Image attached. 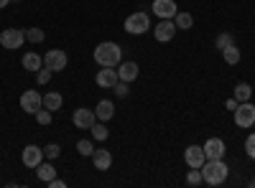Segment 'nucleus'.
Returning a JSON list of instances; mask_svg holds the SVG:
<instances>
[{
    "mask_svg": "<svg viewBox=\"0 0 255 188\" xmlns=\"http://www.w3.org/2000/svg\"><path fill=\"white\" fill-rule=\"evenodd\" d=\"M95 61L100 66H118L123 61V49L115 41H102L95 46Z\"/></svg>",
    "mask_w": 255,
    "mask_h": 188,
    "instance_id": "obj_1",
    "label": "nucleus"
},
{
    "mask_svg": "<svg viewBox=\"0 0 255 188\" xmlns=\"http://www.w3.org/2000/svg\"><path fill=\"white\" fill-rule=\"evenodd\" d=\"M230 176V168L225 160H204L202 165V178L207 186H222Z\"/></svg>",
    "mask_w": 255,
    "mask_h": 188,
    "instance_id": "obj_2",
    "label": "nucleus"
},
{
    "mask_svg": "<svg viewBox=\"0 0 255 188\" xmlns=\"http://www.w3.org/2000/svg\"><path fill=\"white\" fill-rule=\"evenodd\" d=\"M123 26H125V31L130 36H143V33H148V28H151V18H148V13L138 10V13L128 15Z\"/></svg>",
    "mask_w": 255,
    "mask_h": 188,
    "instance_id": "obj_3",
    "label": "nucleus"
},
{
    "mask_svg": "<svg viewBox=\"0 0 255 188\" xmlns=\"http://www.w3.org/2000/svg\"><path fill=\"white\" fill-rule=\"evenodd\" d=\"M235 115V125L243 130H250L253 125H255V104L253 102H240L238 104V110L232 112Z\"/></svg>",
    "mask_w": 255,
    "mask_h": 188,
    "instance_id": "obj_4",
    "label": "nucleus"
},
{
    "mask_svg": "<svg viewBox=\"0 0 255 188\" xmlns=\"http://www.w3.org/2000/svg\"><path fill=\"white\" fill-rule=\"evenodd\" d=\"M23 41H26V33L20 28H5L3 33H0V46H3L5 51L20 49V46H23Z\"/></svg>",
    "mask_w": 255,
    "mask_h": 188,
    "instance_id": "obj_5",
    "label": "nucleus"
},
{
    "mask_svg": "<svg viewBox=\"0 0 255 188\" xmlns=\"http://www.w3.org/2000/svg\"><path fill=\"white\" fill-rule=\"evenodd\" d=\"M41 107H44V94L36 92V89H28L20 94V110H23L26 115H36Z\"/></svg>",
    "mask_w": 255,
    "mask_h": 188,
    "instance_id": "obj_6",
    "label": "nucleus"
},
{
    "mask_svg": "<svg viewBox=\"0 0 255 188\" xmlns=\"http://www.w3.org/2000/svg\"><path fill=\"white\" fill-rule=\"evenodd\" d=\"M67 64H69V56H67V51H61V49H51L44 56V66L51 69V71H64Z\"/></svg>",
    "mask_w": 255,
    "mask_h": 188,
    "instance_id": "obj_7",
    "label": "nucleus"
},
{
    "mask_svg": "<svg viewBox=\"0 0 255 188\" xmlns=\"http://www.w3.org/2000/svg\"><path fill=\"white\" fill-rule=\"evenodd\" d=\"M176 31H179V28H176V23H174L171 18H161V23L153 28V36H156L158 44H168V41L176 36Z\"/></svg>",
    "mask_w": 255,
    "mask_h": 188,
    "instance_id": "obj_8",
    "label": "nucleus"
},
{
    "mask_svg": "<svg viewBox=\"0 0 255 188\" xmlns=\"http://www.w3.org/2000/svg\"><path fill=\"white\" fill-rule=\"evenodd\" d=\"M204 155H207V160H222L225 158V153H227V148H225V140L222 137H209L204 145Z\"/></svg>",
    "mask_w": 255,
    "mask_h": 188,
    "instance_id": "obj_9",
    "label": "nucleus"
},
{
    "mask_svg": "<svg viewBox=\"0 0 255 188\" xmlns=\"http://www.w3.org/2000/svg\"><path fill=\"white\" fill-rule=\"evenodd\" d=\"M72 122H74V127H77V130H90L92 125L97 122L95 110H87V107H79V110H74Z\"/></svg>",
    "mask_w": 255,
    "mask_h": 188,
    "instance_id": "obj_10",
    "label": "nucleus"
},
{
    "mask_svg": "<svg viewBox=\"0 0 255 188\" xmlns=\"http://www.w3.org/2000/svg\"><path fill=\"white\" fill-rule=\"evenodd\" d=\"M44 148H38V145H26L23 153H20V160H23L26 168H36L38 163H44Z\"/></svg>",
    "mask_w": 255,
    "mask_h": 188,
    "instance_id": "obj_11",
    "label": "nucleus"
},
{
    "mask_svg": "<svg viewBox=\"0 0 255 188\" xmlns=\"http://www.w3.org/2000/svg\"><path fill=\"white\" fill-rule=\"evenodd\" d=\"M95 81H97V87H102V89H113L118 81H120V79H118V69H115V66H102V69L97 71Z\"/></svg>",
    "mask_w": 255,
    "mask_h": 188,
    "instance_id": "obj_12",
    "label": "nucleus"
},
{
    "mask_svg": "<svg viewBox=\"0 0 255 188\" xmlns=\"http://www.w3.org/2000/svg\"><path fill=\"white\" fill-rule=\"evenodd\" d=\"M184 160H186L189 168H202L204 160H207L204 148H202V145H189V148L184 150Z\"/></svg>",
    "mask_w": 255,
    "mask_h": 188,
    "instance_id": "obj_13",
    "label": "nucleus"
},
{
    "mask_svg": "<svg viewBox=\"0 0 255 188\" xmlns=\"http://www.w3.org/2000/svg\"><path fill=\"white\" fill-rule=\"evenodd\" d=\"M138 74H140V66L135 64V61H120L118 64V79L120 81H128V84H130V81L138 79Z\"/></svg>",
    "mask_w": 255,
    "mask_h": 188,
    "instance_id": "obj_14",
    "label": "nucleus"
},
{
    "mask_svg": "<svg viewBox=\"0 0 255 188\" xmlns=\"http://www.w3.org/2000/svg\"><path fill=\"white\" fill-rule=\"evenodd\" d=\"M153 13L158 15V18H171L174 20V15L179 13V5L174 3V0H153Z\"/></svg>",
    "mask_w": 255,
    "mask_h": 188,
    "instance_id": "obj_15",
    "label": "nucleus"
},
{
    "mask_svg": "<svg viewBox=\"0 0 255 188\" xmlns=\"http://www.w3.org/2000/svg\"><path fill=\"white\" fill-rule=\"evenodd\" d=\"M95 117H97L100 122H110V120L115 117V104H113L110 99H100L97 107H95Z\"/></svg>",
    "mask_w": 255,
    "mask_h": 188,
    "instance_id": "obj_16",
    "label": "nucleus"
},
{
    "mask_svg": "<svg viewBox=\"0 0 255 188\" xmlns=\"http://www.w3.org/2000/svg\"><path fill=\"white\" fill-rule=\"evenodd\" d=\"M92 163L97 171H110L113 168V153L110 150H95L92 153Z\"/></svg>",
    "mask_w": 255,
    "mask_h": 188,
    "instance_id": "obj_17",
    "label": "nucleus"
},
{
    "mask_svg": "<svg viewBox=\"0 0 255 188\" xmlns=\"http://www.w3.org/2000/svg\"><path fill=\"white\" fill-rule=\"evenodd\" d=\"M20 66H23L26 71H38L41 66H44V56H38V54H33V51H28L23 59H20Z\"/></svg>",
    "mask_w": 255,
    "mask_h": 188,
    "instance_id": "obj_18",
    "label": "nucleus"
},
{
    "mask_svg": "<svg viewBox=\"0 0 255 188\" xmlns=\"http://www.w3.org/2000/svg\"><path fill=\"white\" fill-rule=\"evenodd\" d=\"M174 23H176L179 31H189V28H194V15L186 13V10H179V13L174 15Z\"/></svg>",
    "mask_w": 255,
    "mask_h": 188,
    "instance_id": "obj_19",
    "label": "nucleus"
},
{
    "mask_svg": "<svg viewBox=\"0 0 255 188\" xmlns=\"http://www.w3.org/2000/svg\"><path fill=\"white\" fill-rule=\"evenodd\" d=\"M222 59H225V64H230V66H235V64H240V59H243V54H240V49H238L235 44H230L227 49H222Z\"/></svg>",
    "mask_w": 255,
    "mask_h": 188,
    "instance_id": "obj_20",
    "label": "nucleus"
},
{
    "mask_svg": "<svg viewBox=\"0 0 255 188\" xmlns=\"http://www.w3.org/2000/svg\"><path fill=\"white\" fill-rule=\"evenodd\" d=\"M36 176H38V181L49 183L51 178H56V168H54L51 163H38V165H36Z\"/></svg>",
    "mask_w": 255,
    "mask_h": 188,
    "instance_id": "obj_21",
    "label": "nucleus"
},
{
    "mask_svg": "<svg viewBox=\"0 0 255 188\" xmlns=\"http://www.w3.org/2000/svg\"><path fill=\"white\" fill-rule=\"evenodd\" d=\"M44 107L51 110V112L61 110V94H59V92H46V94H44Z\"/></svg>",
    "mask_w": 255,
    "mask_h": 188,
    "instance_id": "obj_22",
    "label": "nucleus"
},
{
    "mask_svg": "<svg viewBox=\"0 0 255 188\" xmlns=\"http://www.w3.org/2000/svg\"><path fill=\"white\" fill-rule=\"evenodd\" d=\"M90 132H92V137H95V140H100V142H102V140H108V135H110L108 122H100V120H97V122L92 125V127H90Z\"/></svg>",
    "mask_w": 255,
    "mask_h": 188,
    "instance_id": "obj_23",
    "label": "nucleus"
},
{
    "mask_svg": "<svg viewBox=\"0 0 255 188\" xmlns=\"http://www.w3.org/2000/svg\"><path fill=\"white\" fill-rule=\"evenodd\" d=\"M232 97H235L238 102H250V97H253V89H250V84H248V81H240V84L235 87V94H232Z\"/></svg>",
    "mask_w": 255,
    "mask_h": 188,
    "instance_id": "obj_24",
    "label": "nucleus"
},
{
    "mask_svg": "<svg viewBox=\"0 0 255 188\" xmlns=\"http://www.w3.org/2000/svg\"><path fill=\"white\" fill-rule=\"evenodd\" d=\"M51 115H54L51 110H46V107H41V110H38V112H36L33 117H36V122L41 125V127H49V125H51V120H54Z\"/></svg>",
    "mask_w": 255,
    "mask_h": 188,
    "instance_id": "obj_25",
    "label": "nucleus"
},
{
    "mask_svg": "<svg viewBox=\"0 0 255 188\" xmlns=\"http://www.w3.org/2000/svg\"><path fill=\"white\" fill-rule=\"evenodd\" d=\"M23 33H26V41H31V44H41V41L46 38L44 28H26Z\"/></svg>",
    "mask_w": 255,
    "mask_h": 188,
    "instance_id": "obj_26",
    "label": "nucleus"
},
{
    "mask_svg": "<svg viewBox=\"0 0 255 188\" xmlns=\"http://www.w3.org/2000/svg\"><path fill=\"white\" fill-rule=\"evenodd\" d=\"M186 183H189V186H202V183H204V178H202V168H189V173H186Z\"/></svg>",
    "mask_w": 255,
    "mask_h": 188,
    "instance_id": "obj_27",
    "label": "nucleus"
},
{
    "mask_svg": "<svg viewBox=\"0 0 255 188\" xmlns=\"http://www.w3.org/2000/svg\"><path fill=\"white\" fill-rule=\"evenodd\" d=\"M51 76H54V71H51V69H46V66H41V69L36 71V81H38L41 87H44V84H49V81H51Z\"/></svg>",
    "mask_w": 255,
    "mask_h": 188,
    "instance_id": "obj_28",
    "label": "nucleus"
},
{
    "mask_svg": "<svg viewBox=\"0 0 255 188\" xmlns=\"http://www.w3.org/2000/svg\"><path fill=\"white\" fill-rule=\"evenodd\" d=\"M77 153L87 158V155H92V153H95V145H92L90 140H79V142H77Z\"/></svg>",
    "mask_w": 255,
    "mask_h": 188,
    "instance_id": "obj_29",
    "label": "nucleus"
},
{
    "mask_svg": "<svg viewBox=\"0 0 255 188\" xmlns=\"http://www.w3.org/2000/svg\"><path fill=\"white\" fill-rule=\"evenodd\" d=\"M230 44H235V36H232V33H227V31H225V33H220V36H217V49H220V51H222V49H227Z\"/></svg>",
    "mask_w": 255,
    "mask_h": 188,
    "instance_id": "obj_30",
    "label": "nucleus"
},
{
    "mask_svg": "<svg viewBox=\"0 0 255 188\" xmlns=\"http://www.w3.org/2000/svg\"><path fill=\"white\" fill-rule=\"evenodd\" d=\"M44 155H46L49 160H56V158L61 155V148H59V145H56V142H49V145H46V148H44Z\"/></svg>",
    "mask_w": 255,
    "mask_h": 188,
    "instance_id": "obj_31",
    "label": "nucleus"
},
{
    "mask_svg": "<svg viewBox=\"0 0 255 188\" xmlns=\"http://www.w3.org/2000/svg\"><path fill=\"white\" fill-rule=\"evenodd\" d=\"M245 153H248L250 160H255V132H250L248 140H245Z\"/></svg>",
    "mask_w": 255,
    "mask_h": 188,
    "instance_id": "obj_32",
    "label": "nucleus"
},
{
    "mask_svg": "<svg viewBox=\"0 0 255 188\" xmlns=\"http://www.w3.org/2000/svg\"><path fill=\"white\" fill-rule=\"evenodd\" d=\"M113 89H115V94H118V97H128V94H130V89H128V81H118V84H115Z\"/></svg>",
    "mask_w": 255,
    "mask_h": 188,
    "instance_id": "obj_33",
    "label": "nucleus"
},
{
    "mask_svg": "<svg viewBox=\"0 0 255 188\" xmlns=\"http://www.w3.org/2000/svg\"><path fill=\"white\" fill-rule=\"evenodd\" d=\"M46 186H49V188H64V186H67V181H61V178H51Z\"/></svg>",
    "mask_w": 255,
    "mask_h": 188,
    "instance_id": "obj_34",
    "label": "nucleus"
},
{
    "mask_svg": "<svg viewBox=\"0 0 255 188\" xmlns=\"http://www.w3.org/2000/svg\"><path fill=\"white\" fill-rule=\"evenodd\" d=\"M238 104H240V102H238V99H235V97H230V99H227V102H225V107H227V110H230V112H235V110H238Z\"/></svg>",
    "mask_w": 255,
    "mask_h": 188,
    "instance_id": "obj_35",
    "label": "nucleus"
},
{
    "mask_svg": "<svg viewBox=\"0 0 255 188\" xmlns=\"http://www.w3.org/2000/svg\"><path fill=\"white\" fill-rule=\"evenodd\" d=\"M8 3H10V0H0V10H3V8H5Z\"/></svg>",
    "mask_w": 255,
    "mask_h": 188,
    "instance_id": "obj_36",
    "label": "nucleus"
},
{
    "mask_svg": "<svg viewBox=\"0 0 255 188\" xmlns=\"http://www.w3.org/2000/svg\"><path fill=\"white\" fill-rule=\"evenodd\" d=\"M253 127H255V125H253Z\"/></svg>",
    "mask_w": 255,
    "mask_h": 188,
    "instance_id": "obj_37",
    "label": "nucleus"
}]
</instances>
